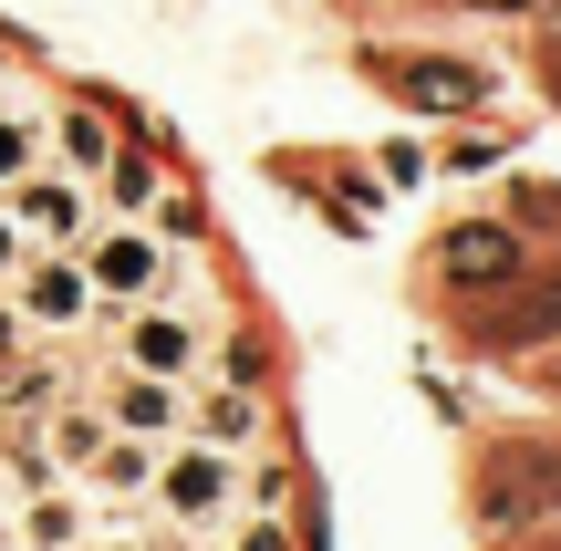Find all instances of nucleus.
<instances>
[{
	"mask_svg": "<svg viewBox=\"0 0 561 551\" xmlns=\"http://www.w3.org/2000/svg\"><path fill=\"white\" fill-rule=\"evenodd\" d=\"M21 344H32V323H21V312H11V291H0V365H11Z\"/></svg>",
	"mask_w": 561,
	"mask_h": 551,
	"instance_id": "19",
	"label": "nucleus"
},
{
	"mask_svg": "<svg viewBox=\"0 0 561 551\" xmlns=\"http://www.w3.org/2000/svg\"><path fill=\"white\" fill-rule=\"evenodd\" d=\"M83 271H94V302H146V291L178 282V250L157 240V219H94Z\"/></svg>",
	"mask_w": 561,
	"mask_h": 551,
	"instance_id": "4",
	"label": "nucleus"
},
{
	"mask_svg": "<svg viewBox=\"0 0 561 551\" xmlns=\"http://www.w3.org/2000/svg\"><path fill=\"white\" fill-rule=\"evenodd\" d=\"M520 551H551V541H520Z\"/></svg>",
	"mask_w": 561,
	"mask_h": 551,
	"instance_id": "24",
	"label": "nucleus"
},
{
	"mask_svg": "<svg viewBox=\"0 0 561 551\" xmlns=\"http://www.w3.org/2000/svg\"><path fill=\"white\" fill-rule=\"evenodd\" d=\"M157 500L167 520H178V531H219L229 510H240V458L229 448H198V437H178V448L157 458Z\"/></svg>",
	"mask_w": 561,
	"mask_h": 551,
	"instance_id": "3",
	"label": "nucleus"
},
{
	"mask_svg": "<svg viewBox=\"0 0 561 551\" xmlns=\"http://www.w3.org/2000/svg\"><path fill=\"white\" fill-rule=\"evenodd\" d=\"M479 11H530V0H479Z\"/></svg>",
	"mask_w": 561,
	"mask_h": 551,
	"instance_id": "22",
	"label": "nucleus"
},
{
	"mask_svg": "<svg viewBox=\"0 0 561 551\" xmlns=\"http://www.w3.org/2000/svg\"><path fill=\"white\" fill-rule=\"evenodd\" d=\"M479 510L500 520V531H530V520L561 510V458L551 448H500L479 469Z\"/></svg>",
	"mask_w": 561,
	"mask_h": 551,
	"instance_id": "6",
	"label": "nucleus"
},
{
	"mask_svg": "<svg viewBox=\"0 0 561 551\" xmlns=\"http://www.w3.org/2000/svg\"><path fill=\"white\" fill-rule=\"evenodd\" d=\"M94 208H104V219H167V177H157V157L115 146V167L94 177Z\"/></svg>",
	"mask_w": 561,
	"mask_h": 551,
	"instance_id": "14",
	"label": "nucleus"
},
{
	"mask_svg": "<svg viewBox=\"0 0 561 551\" xmlns=\"http://www.w3.org/2000/svg\"><path fill=\"white\" fill-rule=\"evenodd\" d=\"M115 365L136 375H178V386H198L208 365V323L178 302V291H146V302H115Z\"/></svg>",
	"mask_w": 561,
	"mask_h": 551,
	"instance_id": "1",
	"label": "nucleus"
},
{
	"mask_svg": "<svg viewBox=\"0 0 561 551\" xmlns=\"http://www.w3.org/2000/svg\"><path fill=\"white\" fill-rule=\"evenodd\" d=\"M0 551H21V541H11V531H0Z\"/></svg>",
	"mask_w": 561,
	"mask_h": 551,
	"instance_id": "23",
	"label": "nucleus"
},
{
	"mask_svg": "<svg viewBox=\"0 0 561 551\" xmlns=\"http://www.w3.org/2000/svg\"><path fill=\"white\" fill-rule=\"evenodd\" d=\"M11 541H21V551H83V500H73V490H32Z\"/></svg>",
	"mask_w": 561,
	"mask_h": 551,
	"instance_id": "15",
	"label": "nucleus"
},
{
	"mask_svg": "<svg viewBox=\"0 0 561 551\" xmlns=\"http://www.w3.org/2000/svg\"><path fill=\"white\" fill-rule=\"evenodd\" d=\"M94 406H104V427H125V437H157V448H178V427H187V386L178 375H136V365H115L94 386Z\"/></svg>",
	"mask_w": 561,
	"mask_h": 551,
	"instance_id": "8",
	"label": "nucleus"
},
{
	"mask_svg": "<svg viewBox=\"0 0 561 551\" xmlns=\"http://www.w3.org/2000/svg\"><path fill=\"white\" fill-rule=\"evenodd\" d=\"M437 271L458 291H479V282L500 291V282H520V240H510L500 219H468V229H447V240H437Z\"/></svg>",
	"mask_w": 561,
	"mask_h": 551,
	"instance_id": "11",
	"label": "nucleus"
},
{
	"mask_svg": "<svg viewBox=\"0 0 561 551\" xmlns=\"http://www.w3.org/2000/svg\"><path fill=\"white\" fill-rule=\"evenodd\" d=\"M500 291H510V302L468 312V344L520 354V344H551V333H561V271H551V282H500Z\"/></svg>",
	"mask_w": 561,
	"mask_h": 551,
	"instance_id": "9",
	"label": "nucleus"
},
{
	"mask_svg": "<svg viewBox=\"0 0 561 551\" xmlns=\"http://www.w3.org/2000/svg\"><path fill=\"white\" fill-rule=\"evenodd\" d=\"M178 437L250 458V448L271 437V406H261V386H250V375H198V395H187V427H178Z\"/></svg>",
	"mask_w": 561,
	"mask_h": 551,
	"instance_id": "7",
	"label": "nucleus"
},
{
	"mask_svg": "<svg viewBox=\"0 0 561 551\" xmlns=\"http://www.w3.org/2000/svg\"><path fill=\"white\" fill-rule=\"evenodd\" d=\"M42 167L104 177V167H115V125H104L94 104H53V115H42Z\"/></svg>",
	"mask_w": 561,
	"mask_h": 551,
	"instance_id": "12",
	"label": "nucleus"
},
{
	"mask_svg": "<svg viewBox=\"0 0 561 551\" xmlns=\"http://www.w3.org/2000/svg\"><path fill=\"white\" fill-rule=\"evenodd\" d=\"M21 261H32V240H21V219H11V208H0V282H11Z\"/></svg>",
	"mask_w": 561,
	"mask_h": 551,
	"instance_id": "18",
	"label": "nucleus"
},
{
	"mask_svg": "<svg viewBox=\"0 0 561 551\" xmlns=\"http://www.w3.org/2000/svg\"><path fill=\"white\" fill-rule=\"evenodd\" d=\"M219 551H291V520H280V510H229V531H219Z\"/></svg>",
	"mask_w": 561,
	"mask_h": 551,
	"instance_id": "17",
	"label": "nucleus"
},
{
	"mask_svg": "<svg viewBox=\"0 0 561 551\" xmlns=\"http://www.w3.org/2000/svg\"><path fill=\"white\" fill-rule=\"evenodd\" d=\"M0 291H11V312H21L32 333H73V323H94V312H104V302H94V271H83V250H32V261H21Z\"/></svg>",
	"mask_w": 561,
	"mask_h": 551,
	"instance_id": "5",
	"label": "nucleus"
},
{
	"mask_svg": "<svg viewBox=\"0 0 561 551\" xmlns=\"http://www.w3.org/2000/svg\"><path fill=\"white\" fill-rule=\"evenodd\" d=\"M541 386H551V395H561V354H541Z\"/></svg>",
	"mask_w": 561,
	"mask_h": 551,
	"instance_id": "21",
	"label": "nucleus"
},
{
	"mask_svg": "<svg viewBox=\"0 0 561 551\" xmlns=\"http://www.w3.org/2000/svg\"><path fill=\"white\" fill-rule=\"evenodd\" d=\"M541 73H551V94H561V32H551V42H541Z\"/></svg>",
	"mask_w": 561,
	"mask_h": 551,
	"instance_id": "20",
	"label": "nucleus"
},
{
	"mask_svg": "<svg viewBox=\"0 0 561 551\" xmlns=\"http://www.w3.org/2000/svg\"><path fill=\"white\" fill-rule=\"evenodd\" d=\"M375 73H385V94L426 104V115H479V104H489V73H479V62H437V53H405V62H375Z\"/></svg>",
	"mask_w": 561,
	"mask_h": 551,
	"instance_id": "10",
	"label": "nucleus"
},
{
	"mask_svg": "<svg viewBox=\"0 0 561 551\" xmlns=\"http://www.w3.org/2000/svg\"><path fill=\"white\" fill-rule=\"evenodd\" d=\"M157 458H167L157 437H125V427H115L94 458H83V490H104V500H146V490H157Z\"/></svg>",
	"mask_w": 561,
	"mask_h": 551,
	"instance_id": "13",
	"label": "nucleus"
},
{
	"mask_svg": "<svg viewBox=\"0 0 561 551\" xmlns=\"http://www.w3.org/2000/svg\"><path fill=\"white\" fill-rule=\"evenodd\" d=\"M21 167H42V115H32V104H11V94H0V187H11Z\"/></svg>",
	"mask_w": 561,
	"mask_h": 551,
	"instance_id": "16",
	"label": "nucleus"
},
{
	"mask_svg": "<svg viewBox=\"0 0 561 551\" xmlns=\"http://www.w3.org/2000/svg\"><path fill=\"white\" fill-rule=\"evenodd\" d=\"M0 208L21 219V240L32 250H83L94 240V177H73V167H21L11 187H0Z\"/></svg>",
	"mask_w": 561,
	"mask_h": 551,
	"instance_id": "2",
	"label": "nucleus"
}]
</instances>
